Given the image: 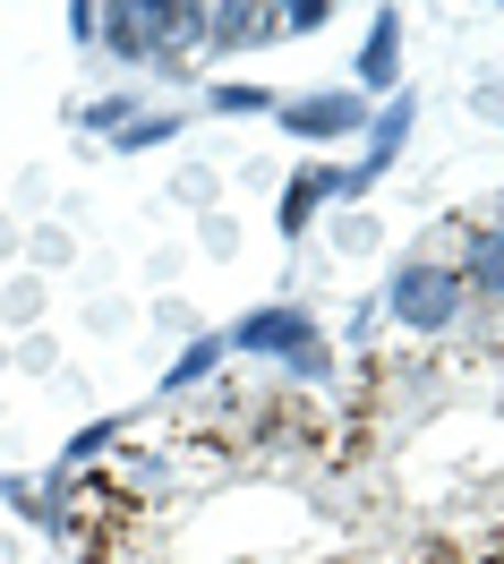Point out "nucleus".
Returning a JSON list of instances; mask_svg holds the SVG:
<instances>
[{"mask_svg":"<svg viewBox=\"0 0 504 564\" xmlns=\"http://www.w3.org/2000/svg\"><path fill=\"white\" fill-rule=\"evenodd\" d=\"M376 317H394L402 334H419V343L453 334V325L470 317V291H462V274H453V257H402L394 274H385V291H376Z\"/></svg>","mask_w":504,"mask_h":564,"instance_id":"1","label":"nucleus"},{"mask_svg":"<svg viewBox=\"0 0 504 564\" xmlns=\"http://www.w3.org/2000/svg\"><path fill=\"white\" fill-rule=\"evenodd\" d=\"M222 343H231V359L291 368L299 351H317V343H325V317L308 308V300H265V308H249L240 325H222Z\"/></svg>","mask_w":504,"mask_h":564,"instance_id":"2","label":"nucleus"},{"mask_svg":"<svg viewBox=\"0 0 504 564\" xmlns=\"http://www.w3.org/2000/svg\"><path fill=\"white\" fill-rule=\"evenodd\" d=\"M368 120L376 104L351 95V86H291L283 104H274V129L291 145H342V138H368Z\"/></svg>","mask_w":504,"mask_h":564,"instance_id":"3","label":"nucleus"},{"mask_svg":"<svg viewBox=\"0 0 504 564\" xmlns=\"http://www.w3.org/2000/svg\"><path fill=\"white\" fill-rule=\"evenodd\" d=\"M410 129H419V95L402 86V95L376 104V120H368V138H360V163H342V206H368V188L394 180V163L410 154Z\"/></svg>","mask_w":504,"mask_h":564,"instance_id":"4","label":"nucleus"},{"mask_svg":"<svg viewBox=\"0 0 504 564\" xmlns=\"http://www.w3.org/2000/svg\"><path fill=\"white\" fill-rule=\"evenodd\" d=\"M402 61H410V18H402L394 0H385V9H368L360 61H351V95H368V104L402 95Z\"/></svg>","mask_w":504,"mask_h":564,"instance_id":"5","label":"nucleus"},{"mask_svg":"<svg viewBox=\"0 0 504 564\" xmlns=\"http://www.w3.org/2000/svg\"><path fill=\"white\" fill-rule=\"evenodd\" d=\"M206 9L215 0H138V26L145 43H154V69L163 77H180L197 52H206Z\"/></svg>","mask_w":504,"mask_h":564,"instance_id":"6","label":"nucleus"},{"mask_svg":"<svg viewBox=\"0 0 504 564\" xmlns=\"http://www.w3.org/2000/svg\"><path fill=\"white\" fill-rule=\"evenodd\" d=\"M333 206H342V163H291L283 197H274V231L299 248V240H308V231H317Z\"/></svg>","mask_w":504,"mask_h":564,"instance_id":"7","label":"nucleus"},{"mask_svg":"<svg viewBox=\"0 0 504 564\" xmlns=\"http://www.w3.org/2000/svg\"><path fill=\"white\" fill-rule=\"evenodd\" d=\"M222 368H231V343H222L215 325H206V334H188L180 351H172V368H163V377H154V393H163V402H180V393H197V386H215Z\"/></svg>","mask_w":504,"mask_h":564,"instance_id":"8","label":"nucleus"},{"mask_svg":"<svg viewBox=\"0 0 504 564\" xmlns=\"http://www.w3.org/2000/svg\"><path fill=\"white\" fill-rule=\"evenodd\" d=\"M453 274H462L470 300H487V308H504V223H479L462 240V257H453Z\"/></svg>","mask_w":504,"mask_h":564,"instance_id":"9","label":"nucleus"},{"mask_svg":"<svg viewBox=\"0 0 504 564\" xmlns=\"http://www.w3.org/2000/svg\"><path fill=\"white\" fill-rule=\"evenodd\" d=\"M274 43V9L265 0H215L206 9V52H256Z\"/></svg>","mask_w":504,"mask_h":564,"instance_id":"10","label":"nucleus"},{"mask_svg":"<svg viewBox=\"0 0 504 564\" xmlns=\"http://www.w3.org/2000/svg\"><path fill=\"white\" fill-rule=\"evenodd\" d=\"M120 445H129V420H120V411H103V420H86L69 445L52 454V470H61V479H86V470H95L103 454H120Z\"/></svg>","mask_w":504,"mask_h":564,"instance_id":"11","label":"nucleus"},{"mask_svg":"<svg viewBox=\"0 0 504 564\" xmlns=\"http://www.w3.org/2000/svg\"><path fill=\"white\" fill-rule=\"evenodd\" d=\"M43 317H52V282L18 265V274L0 282V334H9V343H18V334H43Z\"/></svg>","mask_w":504,"mask_h":564,"instance_id":"12","label":"nucleus"},{"mask_svg":"<svg viewBox=\"0 0 504 564\" xmlns=\"http://www.w3.org/2000/svg\"><path fill=\"white\" fill-rule=\"evenodd\" d=\"M95 52H111L120 69H154V43H145V26H138V0H103V35H95Z\"/></svg>","mask_w":504,"mask_h":564,"instance_id":"13","label":"nucleus"},{"mask_svg":"<svg viewBox=\"0 0 504 564\" xmlns=\"http://www.w3.org/2000/svg\"><path fill=\"white\" fill-rule=\"evenodd\" d=\"M274 104H283V86H265V77H215L206 86L215 120H274Z\"/></svg>","mask_w":504,"mask_h":564,"instance_id":"14","label":"nucleus"},{"mask_svg":"<svg viewBox=\"0 0 504 564\" xmlns=\"http://www.w3.org/2000/svg\"><path fill=\"white\" fill-rule=\"evenodd\" d=\"M180 129H188V111H172V104H145L138 120H129V129L111 138V154H120V163H138V154H163V145L180 138Z\"/></svg>","mask_w":504,"mask_h":564,"instance_id":"15","label":"nucleus"},{"mask_svg":"<svg viewBox=\"0 0 504 564\" xmlns=\"http://www.w3.org/2000/svg\"><path fill=\"white\" fill-rule=\"evenodd\" d=\"M138 111H145V95H95V104H77L69 120H77V129H86L95 145H111L120 129H129V120H138Z\"/></svg>","mask_w":504,"mask_h":564,"instance_id":"16","label":"nucleus"},{"mask_svg":"<svg viewBox=\"0 0 504 564\" xmlns=\"http://www.w3.org/2000/svg\"><path fill=\"white\" fill-rule=\"evenodd\" d=\"M274 9V43H308L333 26V0H265Z\"/></svg>","mask_w":504,"mask_h":564,"instance_id":"17","label":"nucleus"},{"mask_svg":"<svg viewBox=\"0 0 504 564\" xmlns=\"http://www.w3.org/2000/svg\"><path fill=\"white\" fill-rule=\"evenodd\" d=\"M18 248H26V274H61V265L77 257V240L61 231V223H26V240H18Z\"/></svg>","mask_w":504,"mask_h":564,"instance_id":"18","label":"nucleus"},{"mask_svg":"<svg viewBox=\"0 0 504 564\" xmlns=\"http://www.w3.org/2000/svg\"><path fill=\"white\" fill-rule=\"evenodd\" d=\"M172 206H188L206 223V214H222V180L206 172V163H188V172H172Z\"/></svg>","mask_w":504,"mask_h":564,"instance_id":"19","label":"nucleus"},{"mask_svg":"<svg viewBox=\"0 0 504 564\" xmlns=\"http://www.w3.org/2000/svg\"><path fill=\"white\" fill-rule=\"evenodd\" d=\"M333 248H342V257H376V214L368 206H333Z\"/></svg>","mask_w":504,"mask_h":564,"instance_id":"20","label":"nucleus"},{"mask_svg":"<svg viewBox=\"0 0 504 564\" xmlns=\"http://www.w3.org/2000/svg\"><path fill=\"white\" fill-rule=\"evenodd\" d=\"M61 35H69L77 52H95V35H103V0H69V9H61Z\"/></svg>","mask_w":504,"mask_h":564,"instance_id":"21","label":"nucleus"},{"mask_svg":"<svg viewBox=\"0 0 504 564\" xmlns=\"http://www.w3.org/2000/svg\"><path fill=\"white\" fill-rule=\"evenodd\" d=\"M283 377H291V386H333V343H317V351H299V359L283 368Z\"/></svg>","mask_w":504,"mask_h":564,"instance_id":"22","label":"nucleus"},{"mask_svg":"<svg viewBox=\"0 0 504 564\" xmlns=\"http://www.w3.org/2000/svg\"><path fill=\"white\" fill-rule=\"evenodd\" d=\"M9 359H18L26 377H52V368H61V351H52L43 334H18V343H9Z\"/></svg>","mask_w":504,"mask_h":564,"instance_id":"23","label":"nucleus"},{"mask_svg":"<svg viewBox=\"0 0 504 564\" xmlns=\"http://www.w3.org/2000/svg\"><path fill=\"white\" fill-rule=\"evenodd\" d=\"M197 240H206V257H240V223H231V214H206Z\"/></svg>","mask_w":504,"mask_h":564,"instance_id":"24","label":"nucleus"},{"mask_svg":"<svg viewBox=\"0 0 504 564\" xmlns=\"http://www.w3.org/2000/svg\"><path fill=\"white\" fill-rule=\"evenodd\" d=\"M470 111H479L487 129H504V86H496V77H479V86H470Z\"/></svg>","mask_w":504,"mask_h":564,"instance_id":"25","label":"nucleus"},{"mask_svg":"<svg viewBox=\"0 0 504 564\" xmlns=\"http://www.w3.org/2000/svg\"><path fill=\"white\" fill-rule=\"evenodd\" d=\"M0 257H18V223L9 214H0Z\"/></svg>","mask_w":504,"mask_h":564,"instance_id":"26","label":"nucleus"},{"mask_svg":"<svg viewBox=\"0 0 504 564\" xmlns=\"http://www.w3.org/2000/svg\"><path fill=\"white\" fill-rule=\"evenodd\" d=\"M95 564H111V556H95Z\"/></svg>","mask_w":504,"mask_h":564,"instance_id":"27","label":"nucleus"}]
</instances>
